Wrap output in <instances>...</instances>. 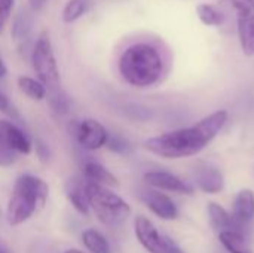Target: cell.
Listing matches in <instances>:
<instances>
[{
  "instance_id": "obj_1",
  "label": "cell",
  "mask_w": 254,
  "mask_h": 253,
  "mask_svg": "<svg viewBox=\"0 0 254 253\" xmlns=\"http://www.w3.org/2000/svg\"><path fill=\"white\" fill-rule=\"evenodd\" d=\"M229 119L225 109L216 110L192 127L168 131L144 142V149L165 160H182L199 154L223 130Z\"/></svg>"
},
{
  "instance_id": "obj_2",
  "label": "cell",
  "mask_w": 254,
  "mask_h": 253,
  "mask_svg": "<svg viewBox=\"0 0 254 253\" xmlns=\"http://www.w3.org/2000/svg\"><path fill=\"white\" fill-rule=\"evenodd\" d=\"M122 79L135 88H147L159 82L164 73V58L159 49L149 42L129 45L119 57Z\"/></svg>"
},
{
  "instance_id": "obj_3",
  "label": "cell",
  "mask_w": 254,
  "mask_h": 253,
  "mask_svg": "<svg viewBox=\"0 0 254 253\" xmlns=\"http://www.w3.org/2000/svg\"><path fill=\"white\" fill-rule=\"evenodd\" d=\"M49 197L48 183L33 174H21L13 185L7 209L6 219L12 227H18L27 222L34 213H37L46 204Z\"/></svg>"
},
{
  "instance_id": "obj_4",
  "label": "cell",
  "mask_w": 254,
  "mask_h": 253,
  "mask_svg": "<svg viewBox=\"0 0 254 253\" xmlns=\"http://www.w3.org/2000/svg\"><path fill=\"white\" fill-rule=\"evenodd\" d=\"M86 195L89 207L92 209L98 221L104 225L118 227L124 224L131 215L129 204L106 186L86 182Z\"/></svg>"
},
{
  "instance_id": "obj_5",
  "label": "cell",
  "mask_w": 254,
  "mask_h": 253,
  "mask_svg": "<svg viewBox=\"0 0 254 253\" xmlns=\"http://www.w3.org/2000/svg\"><path fill=\"white\" fill-rule=\"evenodd\" d=\"M31 66L37 76V79L45 85L46 92L55 91L61 88L60 82V70L55 58V52L52 48V42L49 34L45 31L39 34L33 48H31Z\"/></svg>"
},
{
  "instance_id": "obj_6",
  "label": "cell",
  "mask_w": 254,
  "mask_h": 253,
  "mask_svg": "<svg viewBox=\"0 0 254 253\" xmlns=\"http://www.w3.org/2000/svg\"><path fill=\"white\" fill-rule=\"evenodd\" d=\"M70 131H73V136L79 145L86 151H97L106 146L109 139V131L104 128V125L92 118L73 122L70 125Z\"/></svg>"
},
{
  "instance_id": "obj_7",
  "label": "cell",
  "mask_w": 254,
  "mask_h": 253,
  "mask_svg": "<svg viewBox=\"0 0 254 253\" xmlns=\"http://www.w3.org/2000/svg\"><path fill=\"white\" fill-rule=\"evenodd\" d=\"M237 10L238 39L243 52L247 57L254 55V0H234Z\"/></svg>"
},
{
  "instance_id": "obj_8",
  "label": "cell",
  "mask_w": 254,
  "mask_h": 253,
  "mask_svg": "<svg viewBox=\"0 0 254 253\" xmlns=\"http://www.w3.org/2000/svg\"><path fill=\"white\" fill-rule=\"evenodd\" d=\"M31 142L27 134L15 125L12 121L0 119V148L19 155H28L31 152Z\"/></svg>"
},
{
  "instance_id": "obj_9",
  "label": "cell",
  "mask_w": 254,
  "mask_h": 253,
  "mask_svg": "<svg viewBox=\"0 0 254 253\" xmlns=\"http://www.w3.org/2000/svg\"><path fill=\"white\" fill-rule=\"evenodd\" d=\"M143 180L153 189L158 191H170L176 194H185V195H192L193 188L190 183L183 180L182 177L170 173V171H161V170H153L147 171L143 176Z\"/></svg>"
},
{
  "instance_id": "obj_10",
  "label": "cell",
  "mask_w": 254,
  "mask_h": 253,
  "mask_svg": "<svg viewBox=\"0 0 254 253\" xmlns=\"http://www.w3.org/2000/svg\"><path fill=\"white\" fill-rule=\"evenodd\" d=\"M134 233L138 243L149 253H165V237L159 234L156 227L146 216H135Z\"/></svg>"
},
{
  "instance_id": "obj_11",
  "label": "cell",
  "mask_w": 254,
  "mask_h": 253,
  "mask_svg": "<svg viewBox=\"0 0 254 253\" xmlns=\"http://www.w3.org/2000/svg\"><path fill=\"white\" fill-rule=\"evenodd\" d=\"M141 200L153 215L164 221H174L179 216V209L176 203L162 191L147 188L141 192Z\"/></svg>"
},
{
  "instance_id": "obj_12",
  "label": "cell",
  "mask_w": 254,
  "mask_h": 253,
  "mask_svg": "<svg viewBox=\"0 0 254 253\" xmlns=\"http://www.w3.org/2000/svg\"><path fill=\"white\" fill-rule=\"evenodd\" d=\"M195 176H196L198 188L205 194H219L225 186L223 174L216 167L202 166L196 170Z\"/></svg>"
},
{
  "instance_id": "obj_13",
  "label": "cell",
  "mask_w": 254,
  "mask_h": 253,
  "mask_svg": "<svg viewBox=\"0 0 254 253\" xmlns=\"http://www.w3.org/2000/svg\"><path fill=\"white\" fill-rule=\"evenodd\" d=\"M232 216L238 225H246L254 219V192L252 189L246 188L241 189L234 201Z\"/></svg>"
},
{
  "instance_id": "obj_14",
  "label": "cell",
  "mask_w": 254,
  "mask_h": 253,
  "mask_svg": "<svg viewBox=\"0 0 254 253\" xmlns=\"http://www.w3.org/2000/svg\"><path fill=\"white\" fill-rule=\"evenodd\" d=\"M83 177H85V182L88 183H94V185H100L106 188L119 185L115 174L97 161H86L83 164Z\"/></svg>"
},
{
  "instance_id": "obj_15",
  "label": "cell",
  "mask_w": 254,
  "mask_h": 253,
  "mask_svg": "<svg viewBox=\"0 0 254 253\" xmlns=\"http://www.w3.org/2000/svg\"><path fill=\"white\" fill-rule=\"evenodd\" d=\"M208 219H210V224L211 227L217 231V233H222V231H241V225L237 224V221L234 219V216L225 209L222 207L220 204L211 201L208 203Z\"/></svg>"
},
{
  "instance_id": "obj_16",
  "label": "cell",
  "mask_w": 254,
  "mask_h": 253,
  "mask_svg": "<svg viewBox=\"0 0 254 253\" xmlns=\"http://www.w3.org/2000/svg\"><path fill=\"white\" fill-rule=\"evenodd\" d=\"M65 194H67L70 204L74 207L76 212H79L80 215H85V216L89 213L91 207H89V201H88V195H86V182L71 179L67 185Z\"/></svg>"
},
{
  "instance_id": "obj_17",
  "label": "cell",
  "mask_w": 254,
  "mask_h": 253,
  "mask_svg": "<svg viewBox=\"0 0 254 253\" xmlns=\"http://www.w3.org/2000/svg\"><path fill=\"white\" fill-rule=\"evenodd\" d=\"M219 240L229 253H253V249L243 231H222Z\"/></svg>"
},
{
  "instance_id": "obj_18",
  "label": "cell",
  "mask_w": 254,
  "mask_h": 253,
  "mask_svg": "<svg viewBox=\"0 0 254 253\" xmlns=\"http://www.w3.org/2000/svg\"><path fill=\"white\" fill-rule=\"evenodd\" d=\"M82 243L91 253H112L107 239L94 228L85 230L82 233Z\"/></svg>"
},
{
  "instance_id": "obj_19",
  "label": "cell",
  "mask_w": 254,
  "mask_h": 253,
  "mask_svg": "<svg viewBox=\"0 0 254 253\" xmlns=\"http://www.w3.org/2000/svg\"><path fill=\"white\" fill-rule=\"evenodd\" d=\"M196 15L204 25L208 27H220L225 24V15L217 6L211 3H199L196 6Z\"/></svg>"
},
{
  "instance_id": "obj_20",
  "label": "cell",
  "mask_w": 254,
  "mask_h": 253,
  "mask_svg": "<svg viewBox=\"0 0 254 253\" xmlns=\"http://www.w3.org/2000/svg\"><path fill=\"white\" fill-rule=\"evenodd\" d=\"M18 88L22 94H25L28 98L40 101L46 98V88L39 79H33L30 76H19L18 78Z\"/></svg>"
},
{
  "instance_id": "obj_21",
  "label": "cell",
  "mask_w": 254,
  "mask_h": 253,
  "mask_svg": "<svg viewBox=\"0 0 254 253\" xmlns=\"http://www.w3.org/2000/svg\"><path fill=\"white\" fill-rule=\"evenodd\" d=\"M30 34H31V24H30V16L27 13H21L15 24H13V28H12V37L13 40L16 42L18 48L22 51L25 49L27 43H28V39H30Z\"/></svg>"
},
{
  "instance_id": "obj_22",
  "label": "cell",
  "mask_w": 254,
  "mask_h": 253,
  "mask_svg": "<svg viewBox=\"0 0 254 253\" xmlns=\"http://www.w3.org/2000/svg\"><path fill=\"white\" fill-rule=\"evenodd\" d=\"M88 7H89L88 0H68L63 9L61 18L64 22L71 24V22L77 21L80 16H83L86 13Z\"/></svg>"
},
{
  "instance_id": "obj_23",
  "label": "cell",
  "mask_w": 254,
  "mask_h": 253,
  "mask_svg": "<svg viewBox=\"0 0 254 253\" xmlns=\"http://www.w3.org/2000/svg\"><path fill=\"white\" fill-rule=\"evenodd\" d=\"M46 98H48V104L51 106V109L57 113V115H64L68 112L70 109V100L68 95L60 88L55 91H49L46 92Z\"/></svg>"
},
{
  "instance_id": "obj_24",
  "label": "cell",
  "mask_w": 254,
  "mask_h": 253,
  "mask_svg": "<svg viewBox=\"0 0 254 253\" xmlns=\"http://www.w3.org/2000/svg\"><path fill=\"white\" fill-rule=\"evenodd\" d=\"M106 146L115 152V154H119V155H127L131 152V143L122 137V136H118V134H110L109 133V139H107V143Z\"/></svg>"
},
{
  "instance_id": "obj_25",
  "label": "cell",
  "mask_w": 254,
  "mask_h": 253,
  "mask_svg": "<svg viewBox=\"0 0 254 253\" xmlns=\"http://www.w3.org/2000/svg\"><path fill=\"white\" fill-rule=\"evenodd\" d=\"M0 112H1L3 115L9 116L10 119H13V121H21V116H19L18 110L15 109L13 103H12V101L9 100V97H7L4 92H1V91H0Z\"/></svg>"
},
{
  "instance_id": "obj_26",
  "label": "cell",
  "mask_w": 254,
  "mask_h": 253,
  "mask_svg": "<svg viewBox=\"0 0 254 253\" xmlns=\"http://www.w3.org/2000/svg\"><path fill=\"white\" fill-rule=\"evenodd\" d=\"M13 4H15V0H0V34L3 33V30L10 18Z\"/></svg>"
},
{
  "instance_id": "obj_27",
  "label": "cell",
  "mask_w": 254,
  "mask_h": 253,
  "mask_svg": "<svg viewBox=\"0 0 254 253\" xmlns=\"http://www.w3.org/2000/svg\"><path fill=\"white\" fill-rule=\"evenodd\" d=\"M19 157L16 154H12L3 148H0V167H10L16 163Z\"/></svg>"
},
{
  "instance_id": "obj_28",
  "label": "cell",
  "mask_w": 254,
  "mask_h": 253,
  "mask_svg": "<svg viewBox=\"0 0 254 253\" xmlns=\"http://www.w3.org/2000/svg\"><path fill=\"white\" fill-rule=\"evenodd\" d=\"M36 154H37V157H39V160L40 161H48L49 160V157H51V151H49V148H48V145H45L42 140H36Z\"/></svg>"
},
{
  "instance_id": "obj_29",
  "label": "cell",
  "mask_w": 254,
  "mask_h": 253,
  "mask_svg": "<svg viewBox=\"0 0 254 253\" xmlns=\"http://www.w3.org/2000/svg\"><path fill=\"white\" fill-rule=\"evenodd\" d=\"M165 253H185L171 239L165 237Z\"/></svg>"
},
{
  "instance_id": "obj_30",
  "label": "cell",
  "mask_w": 254,
  "mask_h": 253,
  "mask_svg": "<svg viewBox=\"0 0 254 253\" xmlns=\"http://www.w3.org/2000/svg\"><path fill=\"white\" fill-rule=\"evenodd\" d=\"M49 0H28V4L33 10H40Z\"/></svg>"
},
{
  "instance_id": "obj_31",
  "label": "cell",
  "mask_w": 254,
  "mask_h": 253,
  "mask_svg": "<svg viewBox=\"0 0 254 253\" xmlns=\"http://www.w3.org/2000/svg\"><path fill=\"white\" fill-rule=\"evenodd\" d=\"M6 73H7V67H6V64H4L3 58L0 57V78H4Z\"/></svg>"
},
{
  "instance_id": "obj_32",
  "label": "cell",
  "mask_w": 254,
  "mask_h": 253,
  "mask_svg": "<svg viewBox=\"0 0 254 253\" xmlns=\"http://www.w3.org/2000/svg\"><path fill=\"white\" fill-rule=\"evenodd\" d=\"M64 253H83V252H80V251H77V249H70V251H67V252H64Z\"/></svg>"
},
{
  "instance_id": "obj_33",
  "label": "cell",
  "mask_w": 254,
  "mask_h": 253,
  "mask_svg": "<svg viewBox=\"0 0 254 253\" xmlns=\"http://www.w3.org/2000/svg\"><path fill=\"white\" fill-rule=\"evenodd\" d=\"M0 253H6V252H3V251H1V249H0Z\"/></svg>"
},
{
  "instance_id": "obj_34",
  "label": "cell",
  "mask_w": 254,
  "mask_h": 253,
  "mask_svg": "<svg viewBox=\"0 0 254 253\" xmlns=\"http://www.w3.org/2000/svg\"><path fill=\"white\" fill-rule=\"evenodd\" d=\"M231 1H234V0H231Z\"/></svg>"
}]
</instances>
